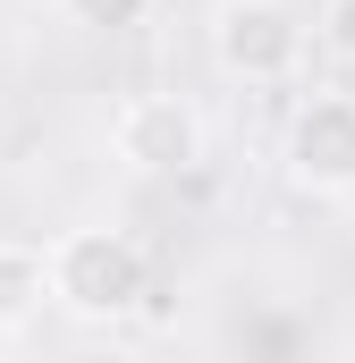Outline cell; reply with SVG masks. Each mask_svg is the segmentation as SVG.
<instances>
[{
  "instance_id": "6da1fadb",
  "label": "cell",
  "mask_w": 355,
  "mask_h": 363,
  "mask_svg": "<svg viewBox=\"0 0 355 363\" xmlns=\"http://www.w3.org/2000/svg\"><path fill=\"white\" fill-rule=\"evenodd\" d=\"M153 296V262L127 228H60L51 237V304L85 330L136 321Z\"/></svg>"
},
{
  "instance_id": "7a4b0ae2",
  "label": "cell",
  "mask_w": 355,
  "mask_h": 363,
  "mask_svg": "<svg viewBox=\"0 0 355 363\" xmlns=\"http://www.w3.org/2000/svg\"><path fill=\"white\" fill-rule=\"evenodd\" d=\"M305 17L296 0H220L212 9V68L237 85H296L305 77Z\"/></svg>"
},
{
  "instance_id": "3957f363",
  "label": "cell",
  "mask_w": 355,
  "mask_h": 363,
  "mask_svg": "<svg viewBox=\"0 0 355 363\" xmlns=\"http://www.w3.org/2000/svg\"><path fill=\"white\" fill-rule=\"evenodd\" d=\"M110 152L136 178H186L203 161V110L186 93H127L110 118Z\"/></svg>"
},
{
  "instance_id": "277c9868",
  "label": "cell",
  "mask_w": 355,
  "mask_h": 363,
  "mask_svg": "<svg viewBox=\"0 0 355 363\" xmlns=\"http://www.w3.org/2000/svg\"><path fill=\"white\" fill-rule=\"evenodd\" d=\"M279 169L305 194H355V93H305L288 110Z\"/></svg>"
},
{
  "instance_id": "5b68a950",
  "label": "cell",
  "mask_w": 355,
  "mask_h": 363,
  "mask_svg": "<svg viewBox=\"0 0 355 363\" xmlns=\"http://www.w3.org/2000/svg\"><path fill=\"white\" fill-rule=\"evenodd\" d=\"M43 304H51V245L0 237V338H17Z\"/></svg>"
},
{
  "instance_id": "8992f818",
  "label": "cell",
  "mask_w": 355,
  "mask_h": 363,
  "mask_svg": "<svg viewBox=\"0 0 355 363\" xmlns=\"http://www.w3.org/2000/svg\"><path fill=\"white\" fill-rule=\"evenodd\" d=\"M68 26H93V34H136L153 17V0H60Z\"/></svg>"
},
{
  "instance_id": "52a82bcc",
  "label": "cell",
  "mask_w": 355,
  "mask_h": 363,
  "mask_svg": "<svg viewBox=\"0 0 355 363\" xmlns=\"http://www.w3.org/2000/svg\"><path fill=\"white\" fill-rule=\"evenodd\" d=\"M322 43H330L339 68H355V0H330V9H322Z\"/></svg>"
},
{
  "instance_id": "ba28073f",
  "label": "cell",
  "mask_w": 355,
  "mask_h": 363,
  "mask_svg": "<svg viewBox=\"0 0 355 363\" xmlns=\"http://www.w3.org/2000/svg\"><path fill=\"white\" fill-rule=\"evenodd\" d=\"M0 127H9V110H0Z\"/></svg>"
}]
</instances>
